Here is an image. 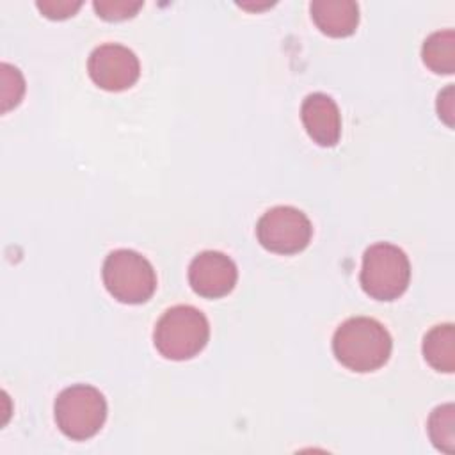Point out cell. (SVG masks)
Returning <instances> with one entry per match:
<instances>
[{
  "instance_id": "obj_1",
  "label": "cell",
  "mask_w": 455,
  "mask_h": 455,
  "mask_svg": "<svg viewBox=\"0 0 455 455\" xmlns=\"http://www.w3.org/2000/svg\"><path fill=\"white\" fill-rule=\"evenodd\" d=\"M393 341L387 329L375 318L352 316L332 336V352L348 370L357 373L375 371L391 355Z\"/></svg>"
},
{
  "instance_id": "obj_2",
  "label": "cell",
  "mask_w": 455,
  "mask_h": 455,
  "mask_svg": "<svg viewBox=\"0 0 455 455\" xmlns=\"http://www.w3.org/2000/svg\"><path fill=\"white\" fill-rule=\"evenodd\" d=\"M210 325L197 307L178 304L169 307L156 322L153 343L160 355L171 361H187L208 343Z\"/></svg>"
},
{
  "instance_id": "obj_3",
  "label": "cell",
  "mask_w": 455,
  "mask_h": 455,
  "mask_svg": "<svg viewBox=\"0 0 455 455\" xmlns=\"http://www.w3.org/2000/svg\"><path fill=\"white\" fill-rule=\"evenodd\" d=\"M359 281L364 293L375 300L389 302L398 299L411 281L407 254L389 242L370 245L363 254Z\"/></svg>"
},
{
  "instance_id": "obj_4",
  "label": "cell",
  "mask_w": 455,
  "mask_h": 455,
  "mask_svg": "<svg viewBox=\"0 0 455 455\" xmlns=\"http://www.w3.org/2000/svg\"><path fill=\"white\" fill-rule=\"evenodd\" d=\"M53 412L55 423L66 437L85 441L101 430L107 419V402L94 386L75 384L59 393Z\"/></svg>"
},
{
  "instance_id": "obj_5",
  "label": "cell",
  "mask_w": 455,
  "mask_h": 455,
  "mask_svg": "<svg viewBox=\"0 0 455 455\" xmlns=\"http://www.w3.org/2000/svg\"><path fill=\"white\" fill-rule=\"evenodd\" d=\"M107 291L123 304H142L156 290V274L153 265L137 251H112L101 268Z\"/></svg>"
},
{
  "instance_id": "obj_6",
  "label": "cell",
  "mask_w": 455,
  "mask_h": 455,
  "mask_svg": "<svg viewBox=\"0 0 455 455\" xmlns=\"http://www.w3.org/2000/svg\"><path fill=\"white\" fill-rule=\"evenodd\" d=\"M313 235L311 220L295 206H274L267 210L258 224V242L275 254H297L307 247Z\"/></svg>"
},
{
  "instance_id": "obj_7",
  "label": "cell",
  "mask_w": 455,
  "mask_h": 455,
  "mask_svg": "<svg viewBox=\"0 0 455 455\" xmlns=\"http://www.w3.org/2000/svg\"><path fill=\"white\" fill-rule=\"evenodd\" d=\"M87 71L100 89L117 92L132 87L139 80L140 64L128 46L105 43L91 52Z\"/></svg>"
},
{
  "instance_id": "obj_8",
  "label": "cell",
  "mask_w": 455,
  "mask_h": 455,
  "mask_svg": "<svg viewBox=\"0 0 455 455\" xmlns=\"http://www.w3.org/2000/svg\"><path fill=\"white\" fill-rule=\"evenodd\" d=\"M238 279L235 261L219 251H203L188 265V283L204 299L228 295Z\"/></svg>"
},
{
  "instance_id": "obj_9",
  "label": "cell",
  "mask_w": 455,
  "mask_h": 455,
  "mask_svg": "<svg viewBox=\"0 0 455 455\" xmlns=\"http://www.w3.org/2000/svg\"><path fill=\"white\" fill-rule=\"evenodd\" d=\"M300 119L307 135L322 148H332L341 135V116L336 101L325 92H311L300 107Z\"/></svg>"
},
{
  "instance_id": "obj_10",
  "label": "cell",
  "mask_w": 455,
  "mask_h": 455,
  "mask_svg": "<svg viewBox=\"0 0 455 455\" xmlns=\"http://www.w3.org/2000/svg\"><path fill=\"white\" fill-rule=\"evenodd\" d=\"M309 11L315 25L331 37H347L359 23V7L352 0H315Z\"/></svg>"
},
{
  "instance_id": "obj_11",
  "label": "cell",
  "mask_w": 455,
  "mask_h": 455,
  "mask_svg": "<svg viewBox=\"0 0 455 455\" xmlns=\"http://www.w3.org/2000/svg\"><path fill=\"white\" fill-rule=\"evenodd\" d=\"M423 357L435 370L453 373L455 370V327L453 323L434 325L423 338Z\"/></svg>"
},
{
  "instance_id": "obj_12",
  "label": "cell",
  "mask_w": 455,
  "mask_h": 455,
  "mask_svg": "<svg viewBox=\"0 0 455 455\" xmlns=\"http://www.w3.org/2000/svg\"><path fill=\"white\" fill-rule=\"evenodd\" d=\"M423 64L437 75H451L455 71V32L453 28L430 34L421 46Z\"/></svg>"
},
{
  "instance_id": "obj_13",
  "label": "cell",
  "mask_w": 455,
  "mask_h": 455,
  "mask_svg": "<svg viewBox=\"0 0 455 455\" xmlns=\"http://www.w3.org/2000/svg\"><path fill=\"white\" fill-rule=\"evenodd\" d=\"M432 444L444 453H455V405L451 402L437 405L427 421Z\"/></svg>"
},
{
  "instance_id": "obj_14",
  "label": "cell",
  "mask_w": 455,
  "mask_h": 455,
  "mask_svg": "<svg viewBox=\"0 0 455 455\" xmlns=\"http://www.w3.org/2000/svg\"><path fill=\"white\" fill-rule=\"evenodd\" d=\"M0 84H2V112L16 107L25 92V80L18 68L2 62L0 66Z\"/></svg>"
},
{
  "instance_id": "obj_15",
  "label": "cell",
  "mask_w": 455,
  "mask_h": 455,
  "mask_svg": "<svg viewBox=\"0 0 455 455\" xmlns=\"http://www.w3.org/2000/svg\"><path fill=\"white\" fill-rule=\"evenodd\" d=\"M140 0H94L92 7L96 14L107 21H123L133 18L142 9Z\"/></svg>"
},
{
  "instance_id": "obj_16",
  "label": "cell",
  "mask_w": 455,
  "mask_h": 455,
  "mask_svg": "<svg viewBox=\"0 0 455 455\" xmlns=\"http://www.w3.org/2000/svg\"><path fill=\"white\" fill-rule=\"evenodd\" d=\"M36 5L41 11V14L50 20H66L82 7V2L80 0H37Z\"/></svg>"
},
{
  "instance_id": "obj_17",
  "label": "cell",
  "mask_w": 455,
  "mask_h": 455,
  "mask_svg": "<svg viewBox=\"0 0 455 455\" xmlns=\"http://www.w3.org/2000/svg\"><path fill=\"white\" fill-rule=\"evenodd\" d=\"M435 110H437L439 119L444 121L450 128H453V117H455V91H453V85L444 87L437 94Z\"/></svg>"
}]
</instances>
